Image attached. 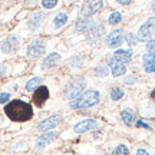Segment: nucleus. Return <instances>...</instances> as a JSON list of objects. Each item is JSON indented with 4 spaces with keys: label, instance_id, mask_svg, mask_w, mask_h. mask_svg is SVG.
Returning a JSON list of instances; mask_svg holds the SVG:
<instances>
[{
    "label": "nucleus",
    "instance_id": "obj_10",
    "mask_svg": "<svg viewBox=\"0 0 155 155\" xmlns=\"http://www.w3.org/2000/svg\"><path fill=\"white\" fill-rule=\"evenodd\" d=\"M122 40H124V32H122V29L112 30L111 33L106 36V45L109 48H118L122 43Z\"/></svg>",
    "mask_w": 155,
    "mask_h": 155
},
{
    "label": "nucleus",
    "instance_id": "obj_4",
    "mask_svg": "<svg viewBox=\"0 0 155 155\" xmlns=\"http://www.w3.org/2000/svg\"><path fill=\"white\" fill-rule=\"evenodd\" d=\"M104 7V0H86L82 6V16H92Z\"/></svg>",
    "mask_w": 155,
    "mask_h": 155
},
{
    "label": "nucleus",
    "instance_id": "obj_29",
    "mask_svg": "<svg viewBox=\"0 0 155 155\" xmlns=\"http://www.w3.org/2000/svg\"><path fill=\"white\" fill-rule=\"evenodd\" d=\"M9 99H10V94H7V92L0 94V105H2V104H6Z\"/></svg>",
    "mask_w": 155,
    "mask_h": 155
},
{
    "label": "nucleus",
    "instance_id": "obj_23",
    "mask_svg": "<svg viewBox=\"0 0 155 155\" xmlns=\"http://www.w3.org/2000/svg\"><path fill=\"white\" fill-rule=\"evenodd\" d=\"M68 23V16L65 13H58L53 19V25H55V28H62V26H65Z\"/></svg>",
    "mask_w": 155,
    "mask_h": 155
},
{
    "label": "nucleus",
    "instance_id": "obj_2",
    "mask_svg": "<svg viewBox=\"0 0 155 155\" xmlns=\"http://www.w3.org/2000/svg\"><path fill=\"white\" fill-rule=\"evenodd\" d=\"M101 94L95 89H89L86 92H83L78 96L76 99L71 101V108L72 109H85V108H91V106L99 104Z\"/></svg>",
    "mask_w": 155,
    "mask_h": 155
},
{
    "label": "nucleus",
    "instance_id": "obj_37",
    "mask_svg": "<svg viewBox=\"0 0 155 155\" xmlns=\"http://www.w3.org/2000/svg\"><path fill=\"white\" fill-rule=\"evenodd\" d=\"M152 10H155V5H152Z\"/></svg>",
    "mask_w": 155,
    "mask_h": 155
},
{
    "label": "nucleus",
    "instance_id": "obj_31",
    "mask_svg": "<svg viewBox=\"0 0 155 155\" xmlns=\"http://www.w3.org/2000/svg\"><path fill=\"white\" fill-rule=\"evenodd\" d=\"M96 72L101 73L102 76H106V75H108V71H106L105 68H98V69H96Z\"/></svg>",
    "mask_w": 155,
    "mask_h": 155
},
{
    "label": "nucleus",
    "instance_id": "obj_35",
    "mask_svg": "<svg viewBox=\"0 0 155 155\" xmlns=\"http://www.w3.org/2000/svg\"><path fill=\"white\" fill-rule=\"evenodd\" d=\"M6 72V69H5V66H0V76L3 75V73Z\"/></svg>",
    "mask_w": 155,
    "mask_h": 155
},
{
    "label": "nucleus",
    "instance_id": "obj_33",
    "mask_svg": "<svg viewBox=\"0 0 155 155\" xmlns=\"http://www.w3.org/2000/svg\"><path fill=\"white\" fill-rule=\"evenodd\" d=\"M116 2H118L119 5H122V6H127V5H129L132 0H116Z\"/></svg>",
    "mask_w": 155,
    "mask_h": 155
},
{
    "label": "nucleus",
    "instance_id": "obj_21",
    "mask_svg": "<svg viewBox=\"0 0 155 155\" xmlns=\"http://www.w3.org/2000/svg\"><path fill=\"white\" fill-rule=\"evenodd\" d=\"M40 83H42V78H32L30 81H28V83H26V91L28 92H32V91H35V89H38L39 86H40Z\"/></svg>",
    "mask_w": 155,
    "mask_h": 155
},
{
    "label": "nucleus",
    "instance_id": "obj_12",
    "mask_svg": "<svg viewBox=\"0 0 155 155\" xmlns=\"http://www.w3.org/2000/svg\"><path fill=\"white\" fill-rule=\"evenodd\" d=\"M48 99H49V89L46 86H39L33 94V102L38 106H42Z\"/></svg>",
    "mask_w": 155,
    "mask_h": 155
},
{
    "label": "nucleus",
    "instance_id": "obj_17",
    "mask_svg": "<svg viewBox=\"0 0 155 155\" xmlns=\"http://www.w3.org/2000/svg\"><path fill=\"white\" fill-rule=\"evenodd\" d=\"M142 61H144L145 72L148 73L155 72V53H145L142 56Z\"/></svg>",
    "mask_w": 155,
    "mask_h": 155
},
{
    "label": "nucleus",
    "instance_id": "obj_22",
    "mask_svg": "<svg viewBox=\"0 0 155 155\" xmlns=\"http://www.w3.org/2000/svg\"><path fill=\"white\" fill-rule=\"evenodd\" d=\"M124 95H125V92H124V89L119 88V86H114V88L111 89V92H109V96H111L112 101H119L124 98Z\"/></svg>",
    "mask_w": 155,
    "mask_h": 155
},
{
    "label": "nucleus",
    "instance_id": "obj_7",
    "mask_svg": "<svg viewBox=\"0 0 155 155\" xmlns=\"http://www.w3.org/2000/svg\"><path fill=\"white\" fill-rule=\"evenodd\" d=\"M96 128H99V122L96 119H83L73 127V131H75V134H85L88 131L96 129Z\"/></svg>",
    "mask_w": 155,
    "mask_h": 155
},
{
    "label": "nucleus",
    "instance_id": "obj_18",
    "mask_svg": "<svg viewBox=\"0 0 155 155\" xmlns=\"http://www.w3.org/2000/svg\"><path fill=\"white\" fill-rule=\"evenodd\" d=\"M59 61H61V55H59V53H56V52H53V53H49V55L45 58L43 68H45V69L53 68V66H56V65L59 63Z\"/></svg>",
    "mask_w": 155,
    "mask_h": 155
},
{
    "label": "nucleus",
    "instance_id": "obj_28",
    "mask_svg": "<svg viewBox=\"0 0 155 155\" xmlns=\"http://www.w3.org/2000/svg\"><path fill=\"white\" fill-rule=\"evenodd\" d=\"M147 50H148V53H155V40L147 42Z\"/></svg>",
    "mask_w": 155,
    "mask_h": 155
},
{
    "label": "nucleus",
    "instance_id": "obj_25",
    "mask_svg": "<svg viewBox=\"0 0 155 155\" xmlns=\"http://www.w3.org/2000/svg\"><path fill=\"white\" fill-rule=\"evenodd\" d=\"M112 155H129V150H128V147L127 145H118L115 150L112 151Z\"/></svg>",
    "mask_w": 155,
    "mask_h": 155
},
{
    "label": "nucleus",
    "instance_id": "obj_6",
    "mask_svg": "<svg viewBox=\"0 0 155 155\" xmlns=\"http://www.w3.org/2000/svg\"><path fill=\"white\" fill-rule=\"evenodd\" d=\"M155 26V17H151L139 28L138 32V40L141 42H148L151 40V35H152V28Z\"/></svg>",
    "mask_w": 155,
    "mask_h": 155
},
{
    "label": "nucleus",
    "instance_id": "obj_8",
    "mask_svg": "<svg viewBox=\"0 0 155 155\" xmlns=\"http://www.w3.org/2000/svg\"><path fill=\"white\" fill-rule=\"evenodd\" d=\"M62 122V116L61 115H53V116H49L46 118L43 121L40 122L38 125V129L42 131V132H48V131H52L53 128H56L59 124Z\"/></svg>",
    "mask_w": 155,
    "mask_h": 155
},
{
    "label": "nucleus",
    "instance_id": "obj_3",
    "mask_svg": "<svg viewBox=\"0 0 155 155\" xmlns=\"http://www.w3.org/2000/svg\"><path fill=\"white\" fill-rule=\"evenodd\" d=\"M83 88H85V81L83 79H76V81H73L72 83L68 85L66 91H65V96L71 101L76 99L78 96L82 94Z\"/></svg>",
    "mask_w": 155,
    "mask_h": 155
},
{
    "label": "nucleus",
    "instance_id": "obj_24",
    "mask_svg": "<svg viewBox=\"0 0 155 155\" xmlns=\"http://www.w3.org/2000/svg\"><path fill=\"white\" fill-rule=\"evenodd\" d=\"M121 20H122V15L119 13V12H114V13H111V15H109V17H108V22H109V25H118Z\"/></svg>",
    "mask_w": 155,
    "mask_h": 155
},
{
    "label": "nucleus",
    "instance_id": "obj_5",
    "mask_svg": "<svg viewBox=\"0 0 155 155\" xmlns=\"http://www.w3.org/2000/svg\"><path fill=\"white\" fill-rule=\"evenodd\" d=\"M45 50H46V43L43 39H35L28 46V55L32 58H38L43 55Z\"/></svg>",
    "mask_w": 155,
    "mask_h": 155
},
{
    "label": "nucleus",
    "instance_id": "obj_15",
    "mask_svg": "<svg viewBox=\"0 0 155 155\" xmlns=\"http://www.w3.org/2000/svg\"><path fill=\"white\" fill-rule=\"evenodd\" d=\"M92 26H94V20H92L89 16H83L75 23V30H76V32H83V30H86V32H88Z\"/></svg>",
    "mask_w": 155,
    "mask_h": 155
},
{
    "label": "nucleus",
    "instance_id": "obj_32",
    "mask_svg": "<svg viewBox=\"0 0 155 155\" xmlns=\"http://www.w3.org/2000/svg\"><path fill=\"white\" fill-rule=\"evenodd\" d=\"M135 155H150V154H148V151H145L144 148H139V150L137 151V154H135Z\"/></svg>",
    "mask_w": 155,
    "mask_h": 155
},
{
    "label": "nucleus",
    "instance_id": "obj_11",
    "mask_svg": "<svg viewBox=\"0 0 155 155\" xmlns=\"http://www.w3.org/2000/svg\"><path fill=\"white\" fill-rule=\"evenodd\" d=\"M58 138V132H53V131H48L46 134H42L38 139H36V148H45L46 145H49L50 142H53L55 139Z\"/></svg>",
    "mask_w": 155,
    "mask_h": 155
},
{
    "label": "nucleus",
    "instance_id": "obj_16",
    "mask_svg": "<svg viewBox=\"0 0 155 155\" xmlns=\"http://www.w3.org/2000/svg\"><path fill=\"white\" fill-rule=\"evenodd\" d=\"M43 20H45V15L42 12H38V13L32 15V17L29 19V28L32 29V30H38L42 26Z\"/></svg>",
    "mask_w": 155,
    "mask_h": 155
},
{
    "label": "nucleus",
    "instance_id": "obj_1",
    "mask_svg": "<svg viewBox=\"0 0 155 155\" xmlns=\"http://www.w3.org/2000/svg\"><path fill=\"white\" fill-rule=\"evenodd\" d=\"M5 114L13 122H26L29 119H32L33 109H32L30 104H28V102L20 99H15L10 101L5 106Z\"/></svg>",
    "mask_w": 155,
    "mask_h": 155
},
{
    "label": "nucleus",
    "instance_id": "obj_30",
    "mask_svg": "<svg viewBox=\"0 0 155 155\" xmlns=\"http://www.w3.org/2000/svg\"><path fill=\"white\" fill-rule=\"evenodd\" d=\"M137 127H139V128H147V129H152L150 124H147L144 119H139V121L137 122Z\"/></svg>",
    "mask_w": 155,
    "mask_h": 155
},
{
    "label": "nucleus",
    "instance_id": "obj_9",
    "mask_svg": "<svg viewBox=\"0 0 155 155\" xmlns=\"http://www.w3.org/2000/svg\"><path fill=\"white\" fill-rule=\"evenodd\" d=\"M2 52L6 53V55H10V53H15L17 49H19V39L16 36H7V38L2 42Z\"/></svg>",
    "mask_w": 155,
    "mask_h": 155
},
{
    "label": "nucleus",
    "instance_id": "obj_26",
    "mask_svg": "<svg viewBox=\"0 0 155 155\" xmlns=\"http://www.w3.org/2000/svg\"><path fill=\"white\" fill-rule=\"evenodd\" d=\"M58 5V0H42V6L46 9H52Z\"/></svg>",
    "mask_w": 155,
    "mask_h": 155
},
{
    "label": "nucleus",
    "instance_id": "obj_20",
    "mask_svg": "<svg viewBox=\"0 0 155 155\" xmlns=\"http://www.w3.org/2000/svg\"><path fill=\"white\" fill-rule=\"evenodd\" d=\"M104 30H105V29H104V26H102V25H99V26H98V25H95V23H94V26L88 30V35H89V38H91V39L96 40V39H99L101 36L104 35Z\"/></svg>",
    "mask_w": 155,
    "mask_h": 155
},
{
    "label": "nucleus",
    "instance_id": "obj_36",
    "mask_svg": "<svg viewBox=\"0 0 155 155\" xmlns=\"http://www.w3.org/2000/svg\"><path fill=\"white\" fill-rule=\"evenodd\" d=\"M151 98H152V99L155 101V91H154V92H152V94H151Z\"/></svg>",
    "mask_w": 155,
    "mask_h": 155
},
{
    "label": "nucleus",
    "instance_id": "obj_19",
    "mask_svg": "<svg viewBox=\"0 0 155 155\" xmlns=\"http://www.w3.org/2000/svg\"><path fill=\"white\" fill-rule=\"evenodd\" d=\"M121 118H122V121L125 122V125L131 127V125H134V122H135V112L132 109H124L121 112Z\"/></svg>",
    "mask_w": 155,
    "mask_h": 155
},
{
    "label": "nucleus",
    "instance_id": "obj_13",
    "mask_svg": "<svg viewBox=\"0 0 155 155\" xmlns=\"http://www.w3.org/2000/svg\"><path fill=\"white\" fill-rule=\"evenodd\" d=\"M112 59H114L115 62H118V63L125 65V63H128V62H131V59H132V52H131V50L118 49L115 53H114Z\"/></svg>",
    "mask_w": 155,
    "mask_h": 155
},
{
    "label": "nucleus",
    "instance_id": "obj_27",
    "mask_svg": "<svg viewBox=\"0 0 155 155\" xmlns=\"http://www.w3.org/2000/svg\"><path fill=\"white\" fill-rule=\"evenodd\" d=\"M125 40H127V43L129 45V46H134V45L137 43V38H135L132 33H128L127 36H125Z\"/></svg>",
    "mask_w": 155,
    "mask_h": 155
},
{
    "label": "nucleus",
    "instance_id": "obj_34",
    "mask_svg": "<svg viewBox=\"0 0 155 155\" xmlns=\"http://www.w3.org/2000/svg\"><path fill=\"white\" fill-rule=\"evenodd\" d=\"M135 82V78H127L125 79V83H134Z\"/></svg>",
    "mask_w": 155,
    "mask_h": 155
},
{
    "label": "nucleus",
    "instance_id": "obj_14",
    "mask_svg": "<svg viewBox=\"0 0 155 155\" xmlns=\"http://www.w3.org/2000/svg\"><path fill=\"white\" fill-rule=\"evenodd\" d=\"M108 66L111 68V73H112V76L114 78L122 76L124 73L127 72V66H125V65H122V63L115 62L112 58H109V61H108Z\"/></svg>",
    "mask_w": 155,
    "mask_h": 155
}]
</instances>
